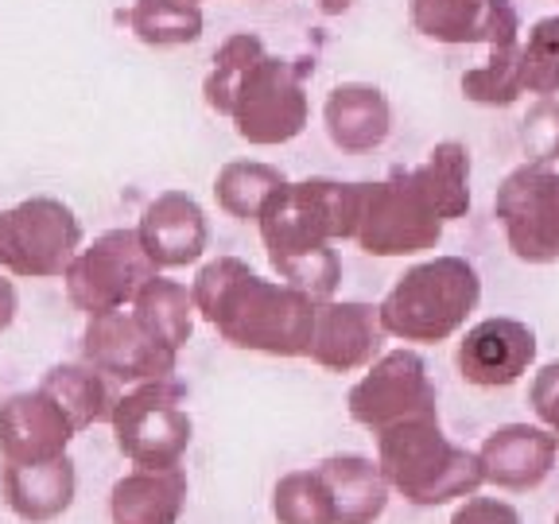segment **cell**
Masks as SVG:
<instances>
[{
    "mask_svg": "<svg viewBox=\"0 0 559 524\" xmlns=\"http://www.w3.org/2000/svg\"><path fill=\"white\" fill-rule=\"evenodd\" d=\"M358 183L304 179L284 183L264 202L257 229L276 276L311 299H334L342 284V257L334 245L354 241Z\"/></svg>",
    "mask_w": 559,
    "mask_h": 524,
    "instance_id": "cell-1",
    "label": "cell"
},
{
    "mask_svg": "<svg viewBox=\"0 0 559 524\" xmlns=\"http://www.w3.org/2000/svg\"><path fill=\"white\" fill-rule=\"evenodd\" d=\"M199 314L229 346L269 354V358H307L314 307L307 291L284 279L257 276L241 257H218L199 269L191 284Z\"/></svg>",
    "mask_w": 559,
    "mask_h": 524,
    "instance_id": "cell-2",
    "label": "cell"
},
{
    "mask_svg": "<svg viewBox=\"0 0 559 524\" xmlns=\"http://www.w3.org/2000/svg\"><path fill=\"white\" fill-rule=\"evenodd\" d=\"M377 466L389 489H396L412 505H447L454 498H471L486 481L478 451L451 443L439 428V416L384 428L377 436Z\"/></svg>",
    "mask_w": 559,
    "mask_h": 524,
    "instance_id": "cell-3",
    "label": "cell"
},
{
    "mask_svg": "<svg viewBox=\"0 0 559 524\" xmlns=\"http://www.w3.org/2000/svg\"><path fill=\"white\" fill-rule=\"evenodd\" d=\"M481 299V276L466 257L412 264L381 299V326L401 342H447L466 326Z\"/></svg>",
    "mask_w": 559,
    "mask_h": 524,
    "instance_id": "cell-4",
    "label": "cell"
},
{
    "mask_svg": "<svg viewBox=\"0 0 559 524\" xmlns=\"http://www.w3.org/2000/svg\"><path fill=\"white\" fill-rule=\"evenodd\" d=\"M109 424H114L117 451L140 471L179 466L194 436L191 412H187V389L175 377L144 381L124 396H117Z\"/></svg>",
    "mask_w": 559,
    "mask_h": 524,
    "instance_id": "cell-5",
    "label": "cell"
},
{
    "mask_svg": "<svg viewBox=\"0 0 559 524\" xmlns=\"http://www.w3.org/2000/svg\"><path fill=\"white\" fill-rule=\"evenodd\" d=\"M443 226L424 194L412 187L408 167H396L381 183H358L354 245L369 257H419L443 241Z\"/></svg>",
    "mask_w": 559,
    "mask_h": 524,
    "instance_id": "cell-6",
    "label": "cell"
},
{
    "mask_svg": "<svg viewBox=\"0 0 559 524\" xmlns=\"http://www.w3.org/2000/svg\"><path fill=\"white\" fill-rule=\"evenodd\" d=\"M307 67H296L292 59L264 55L249 79L241 82L234 105H229V121L245 144L257 148H276L292 144L311 121V102H307Z\"/></svg>",
    "mask_w": 559,
    "mask_h": 524,
    "instance_id": "cell-7",
    "label": "cell"
},
{
    "mask_svg": "<svg viewBox=\"0 0 559 524\" xmlns=\"http://www.w3.org/2000/svg\"><path fill=\"white\" fill-rule=\"evenodd\" d=\"M82 249L79 214L59 199H24L0 210V269L27 279H51Z\"/></svg>",
    "mask_w": 559,
    "mask_h": 524,
    "instance_id": "cell-8",
    "label": "cell"
},
{
    "mask_svg": "<svg viewBox=\"0 0 559 524\" xmlns=\"http://www.w3.org/2000/svg\"><path fill=\"white\" fill-rule=\"evenodd\" d=\"M156 272L159 269L148 261L136 229H109L94 237L90 249H79L62 279H67L70 303L94 319V314L129 307Z\"/></svg>",
    "mask_w": 559,
    "mask_h": 524,
    "instance_id": "cell-9",
    "label": "cell"
},
{
    "mask_svg": "<svg viewBox=\"0 0 559 524\" xmlns=\"http://www.w3.org/2000/svg\"><path fill=\"white\" fill-rule=\"evenodd\" d=\"M493 218L506 229V245L516 261H559V167H513L493 194Z\"/></svg>",
    "mask_w": 559,
    "mask_h": 524,
    "instance_id": "cell-10",
    "label": "cell"
},
{
    "mask_svg": "<svg viewBox=\"0 0 559 524\" xmlns=\"http://www.w3.org/2000/svg\"><path fill=\"white\" fill-rule=\"evenodd\" d=\"M354 424L381 436L384 428H396L404 419L439 416V393L428 377V361L416 349H389L369 366L346 396Z\"/></svg>",
    "mask_w": 559,
    "mask_h": 524,
    "instance_id": "cell-11",
    "label": "cell"
},
{
    "mask_svg": "<svg viewBox=\"0 0 559 524\" xmlns=\"http://www.w3.org/2000/svg\"><path fill=\"white\" fill-rule=\"evenodd\" d=\"M82 358L86 366L102 369L105 377L129 384L164 381V377H175V366H179V354L152 338L136 314L124 307L90 319L82 331Z\"/></svg>",
    "mask_w": 559,
    "mask_h": 524,
    "instance_id": "cell-12",
    "label": "cell"
},
{
    "mask_svg": "<svg viewBox=\"0 0 559 524\" xmlns=\"http://www.w3.org/2000/svg\"><path fill=\"white\" fill-rule=\"evenodd\" d=\"M408 24L443 47L521 44V12L513 0H408Z\"/></svg>",
    "mask_w": 559,
    "mask_h": 524,
    "instance_id": "cell-13",
    "label": "cell"
},
{
    "mask_svg": "<svg viewBox=\"0 0 559 524\" xmlns=\"http://www.w3.org/2000/svg\"><path fill=\"white\" fill-rule=\"evenodd\" d=\"M381 311L361 299H323L314 307L311 342H307V358L326 373H354L369 369L381 358Z\"/></svg>",
    "mask_w": 559,
    "mask_h": 524,
    "instance_id": "cell-14",
    "label": "cell"
},
{
    "mask_svg": "<svg viewBox=\"0 0 559 524\" xmlns=\"http://www.w3.org/2000/svg\"><path fill=\"white\" fill-rule=\"evenodd\" d=\"M536 361V331L521 319H481L463 334L454 349V366L466 384L506 389L516 384Z\"/></svg>",
    "mask_w": 559,
    "mask_h": 524,
    "instance_id": "cell-15",
    "label": "cell"
},
{
    "mask_svg": "<svg viewBox=\"0 0 559 524\" xmlns=\"http://www.w3.org/2000/svg\"><path fill=\"white\" fill-rule=\"evenodd\" d=\"M74 436L79 431L67 419V412L44 389L16 393L0 404V458H4V466L62 458Z\"/></svg>",
    "mask_w": 559,
    "mask_h": 524,
    "instance_id": "cell-16",
    "label": "cell"
},
{
    "mask_svg": "<svg viewBox=\"0 0 559 524\" xmlns=\"http://www.w3.org/2000/svg\"><path fill=\"white\" fill-rule=\"evenodd\" d=\"M136 234L156 269H187L206 253L210 222L194 194L164 191L144 206Z\"/></svg>",
    "mask_w": 559,
    "mask_h": 524,
    "instance_id": "cell-17",
    "label": "cell"
},
{
    "mask_svg": "<svg viewBox=\"0 0 559 524\" xmlns=\"http://www.w3.org/2000/svg\"><path fill=\"white\" fill-rule=\"evenodd\" d=\"M559 443L548 428L533 424H506V428L489 431L486 443L478 446L481 478L498 489H536L556 466Z\"/></svg>",
    "mask_w": 559,
    "mask_h": 524,
    "instance_id": "cell-18",
    "label": "cell"
},
{
    "mask_svg": "<svg viewBox=\"0 0 559 524\" xmlns=\"http://www.w3.org/2000/svg\"><path fill=\"white\" fill-rule=\"evenodd\" d=\"M323 129L338 152L366 156L393 132V105L373 82H342L323 102Z\"/></svg>",
    "mask_w": 559,
    "mask_h": 524,
    "instance_id": "cell-19",
    "label": "cell"
},
{
    "mask_svg": "<svg viewBox=\"0 0 559 524\" xmlns=\"http://www.w3.org/2000/svg\"><path fill=\"white\" fill-rule=\"evenodd\" d=\"M0 489L9 509L27 524H51L74 505L79 493V471L70 463V454L51 458V463H27V466H4Z\"/></svg>",
    "mask_w": 559,
    "mask_h": 524,
    "instance_id": "cell-20",
    "label": "cell"
},
{
    "mask_svg": "<svg viewBox=\"0 0 559 524\" xmlns=\"http://www.w3.org/2000/svg\"><path fill=\"white\" fill-rule=\"evenodd\" d=\"M187 505V474L171 471H132L109 493L114 524H179Z\"/></svg>",
    "mask_w": 559,
    "mask_h": 524,
    "instance_id": "cell-21",
    "label": "cell"
},
{
    "mask_svg": "<svg viewBox=\"0 0 559 524\" xmlns=\"http://www.w3.org/2000/svg\"><path fill=\"white\" fill-rule=\"evenodd\" d=\"M334 505V524H373L389 505V481L366 454H331L319 463Z\"/></svg>",
    "mask_w": 559,
    "mask_h": 524,
    "instance_id": "cell-22",
    "label": "cell"
},
{
    "mask_svg": "<svg viewBox=\"0 0 559 524\" xmlns=\"http://www.w3.org/2000/svg\"><path fill=\"white\" fill-rule=\"evenodd\" d=\"M408 179L443 222L471 214V148L463 140H439L424 164L408 167Z\"/></svg>",
    "mask_w": 559,
    "mask_h": 524,
    "instance_id": "cell-23",
    "label": "cell"
},
{
    "mask_svg": "<svg viewBox=\"0 0 559 524\" xmlns=\"http://www.w3.org/2000/svg\"><path fill=\"white\" fill-rule=\"evenodd\" d=\"M47 396L67 412V419L74 424V431L94 428L102 419L114 416V389H109V377L94 366H51L39 381Z\"/></svg>",
    "mask_w": 559,
    "mask_h": 524,
    "instance_id": "cell-24",
    "label": "cell"
},
{
    "mask_svg": "<svg viewBox=\"0 0 559 524\" xmlns=\"http://www.w3.org/2000/svg\"><path fill=\"white\" fill-rule=\"evenodd\" d=\"M129 307L140 319V326H144L152 338L164 342V346H171L175 354L191 342L194 311H199V307H194V296L179 284V279H164L156 272V276L136 291V299H132Z\"/></svg>",
    "mask_w": 559,
    "mask_h": 524,
    "instance_id": "cell-25",
    "label": "cell"
},
{
    "mask_svg": "<svg viewBox=\"0 0 559 524\" xmlns=\"http://www.w3.org/2000/svg\"><path fill=\"white\" fill-rule=\"evenodd\" d=\"M121 20L140 44L156 47V51L199 44L202 27H206L199 0H132Z\"/></svg>",
    "mask_w": 559,
    "mask_h": 524,
    "instance_id": "cell-26",
    "label": "cell"
},
{
    "mask_svg": "<svg viewBox=\"0 0 559 524\" xmlns=\"http://www.w3.org/2000/svg\"><path fill=\"white\" fill-rule=\"evenodd\" d=\"M288 183L284 171L264 159H229L218 175H214V199L237 222H257L264 202Z\"/></svg>",
    "mask_w": 559,
    "mask_h": 524,
    "instance_id": "cell-27",
    "label": "cell"
},
{
    "mask_svg": "<svg viewBox=\"0 0 559 524\" xmlns=\"http://www.w3.org/2000/svg\"><path fill=\"white\" fill-rule=\"evenodd\" d=\"M269 55L264 39L257 32H237L229 35L226 44L214 51V62L206 70V82H202V97L218 117H229V105H234L241 82L249 79V70Z\"/></svg>",
    "mask_w": 559,
    "mask_h": 524,
    "instance_id": "cell-28",
    "label": "cell"
},
{
    "mask_svg": "<svg viewBox=\"0 0 559 524\" xmlns=\"http://www.w3.org/2000/svg\"><path fill=\"white\" fill-rule=\"evenodd\" d=\"M466 102L486 105V109H506L516 105L524 97V82H521V44L509 47H489L486 59L478 67L463 70L459 79Z\"/></svg>",
    "mask_w": 559,
    "mask_h": 524,
    "instance_id": "cell-29",
    "label": "cell"
},
{
    "mask_svg": "<svg viewBox=\"0 0 559 524\" xmlns=\"http://www.w3.org/2000/svg\"><path fill=\"white\" fill-rule=\"evenodd\" d=\"M272 516L276 524H334V505L319 466L292 471L272 489Z\"/></svg>",
    "mask_w": 559,
    "mask_h": 524,
    "instance_id": "cell-30",
    "label": "cell"
},
{
    "mask_svg": "<svg viewBox=\"0 0 559 524\" xmlns=\"http://www.w3.org/2000/svg\"><path fill=\"white\" fill-rule=\"evenodd\" d=\"M521 82H524V94H536V97L559 94V16L536 20L521 35Z\"/></svg>",
    "mask_w": 559,
    "mask_h": 524,
    "instance_id": "cell-31",
    "label": "cell"
},
{
    "mask_svg": "<svg viewBox=\"0 0 559 524\" xmlns=\"http://www.w3.org/2000/svg\"><path fill=\"white\" fill-rule=\"evenodd\" d=\"M521 148L528 164H559V94L536 97L521 117Z\"/></svg>",
    "mask_w": 559,
    "mask_h": 524,
    "instance_id": "cell-32",
    "label": "cell"
},
{
    "mask_svg": "<svg viewBox=\"0 0 559 524\" xmlns=\"http://www.w3.org/2000/svg\"><path fill=\"white\" fill-rule=\"evenodd\" d=\"M528 404H533L540 424L559 443V361H548L544 369H536L533 384H528Z\"/></svg>",
    "mask_w": 559,
    "mask_h": 524,
    "instance_id": "cell-33",
    "label": "cell"
},
{
    "mask_svg": "<svg viewBox=\"0 0 559 524\" xmlns=\"http://www.w3.org/2000/svg\"><path fill=\"white\" fill-rule=\"evenodd\" d=\"M451 524H521V513L498 498H474L471 493L451 516Z\"/></svg>",
    "mask_w": 559,
    "mask_h": 524,
    "instance_id": "cell-34",
    "label": "cell"
},
{
    "mask_svg": "<svg viewBox=\"0 0 559 524\" xmlns=\"http://www.w3.org/2000/svg\"><path fill=\"white\" fill-rule=\"evenodd\" d=\"M16 311H20L16 284H12V279L4 276V269H0V334H4L12 323H16Z\"/></svg>",
    "mask_w": 559,
    "mask_h": 524,
    "instance_id": "cell-35",
    "label": "cell"
},
{
    "mask_svg": "<svg viewBox=\"0 0 559 524\" xmlns=\"http://www.w3.org/2000/svg\"><path fill=\"white\" fill-rule=\"evenodd\" d=\"M354 4H358V0H314V9L323 12V16H346Z\"/></svg>",
    "mask_w": 559,
    "mask_h": 524,
    "instance_id": "cell-36",
    "label": "cell"
},
{
    "mask_svg": "<svg viewBox=\"0 0 559 524\" xmlns=\"http://www.w3.org/2000/svg\"><path fill=\"white\" fill-rule=\"evenodd\" d=\"M556 524H559V513H556Z\"/></svg>",
    "mask_w": 559,
    "mask_h": 524,
    "instance_id": "cell-37",
    "label": "cell"
}]
</instances>
